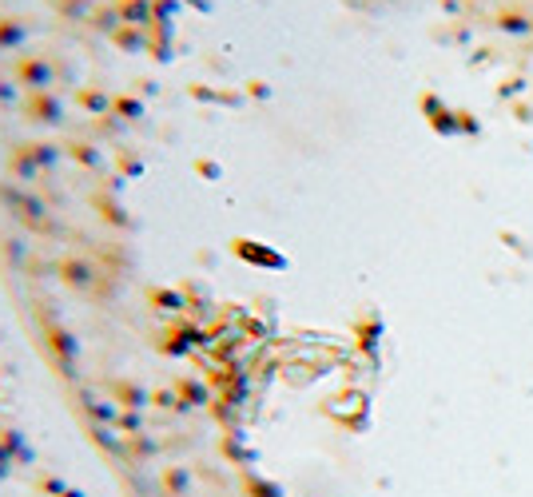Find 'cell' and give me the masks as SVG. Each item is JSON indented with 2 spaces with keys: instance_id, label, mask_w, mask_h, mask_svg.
<instances>
[{
  "instance_id": "1",
  "label": "cell",
  "mask_w": 533,
  "mask_h": 497,
  "mask_svg": "<svg viewBox=\"0 0 533 497\" xmlns=\"http://www.w3.org/2000/svg\"><path fill=\"white\" fill-rule=\"evenodd\" d=\"M119 16H124V24H135V29H148L155 21L152 16V0H119Z\"/></svg>"
},
{
  "instance_id": "2",
  "label": "cell",
  "mask_w": 533,
  "mask_h": 497,
  "mask_svg": "<svg viewBox=\"0 0 533 497\" xmlns=\"http://www.w3.org/2000/svg\"><path fill=\"white\" fill-rule=\"evenodd\" d=\"M112 40L119 44V48H140V44L148 40V36H144L140 29H135V24H119V29L112 32Z\"/></svg>"
},
{
  "instance_id": "3",
  "label": "cell",
  "mask_w": 533,
  "mask_h": 497,
  "mask_svg": "<svg viewBox=\"0 0 533 497\" xmlns=\"http://www.w3.org/2000/svg\"><path fill=\"white\" fill-rule=\"evenodd\" d=\"M21 40H24V24L0 16V48H8V44H21Z\"/></svg>"
},
{
  "instance_id": "4",
  "label": "cell",
  "mask_w": 533,
  "mask_h": 497,
  "mask_svg": "<svg viewBox=\"0 0 533 497\" xmlns=\"http://www.w3.org/2000/svg\"><path fill=\"white\" fill-rule=\"evenodd\" d=\"M16 72H21V80H29V84H36V80H48V68H44L40 60H24Z\"/></svg>"
},
{
  "instance_id": "5",
  "label": "cell",
  "mask_w": 533,
  "mask_h": 497,
  "mask_svg": "<svg viewBox=\"0 0 533 497\" xmlns=\"http://www.w3.org/2000/svg\"><path fill=\"white\" fill-rule=\"evenodd\" d=\"M176 13H179V0H152V16H155V21L168 24Z\"/></svg>"
}]
</instances>
